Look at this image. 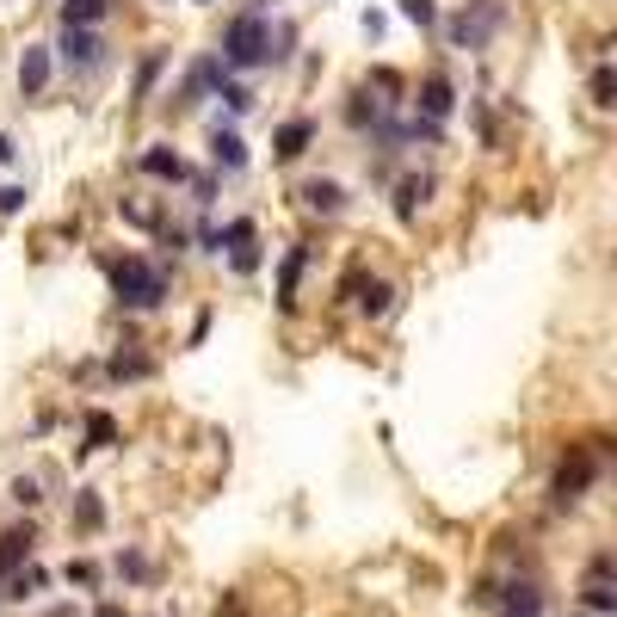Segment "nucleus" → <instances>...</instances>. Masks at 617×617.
<instances>
[{
	"instance_id": "f257e3e1",
	"label": "nucleus",
	"mask_w": 617,
	"mask_h": 617,
	"mask_svg": "<svg viewBox=\"0 0 617 617\" xmlns=\"http://www.w3.org/2000/svg\"><path fill=\"white\" fill-rule=\"evenodd\" d=\"M105 278H112V297H118L124 309H161V303H167V290H173V278H167L155 260H142V253L105 260Z\"/></svg>"
},
{
	"instance_id": "f03ea898",
	"label": "nucleus",
	"mask_w": 617,
	"mask_h": 617,
	"mask_svg": "<svg viewBox=\"0 0 617 617\" xmlns=\"http://www.w3.org/2000/svg\"><path fill=\"white\" fill-rule=\"evenodd\" d=\"M605 457H611V439H587V445H568L556 482H550V500L556 506H574L580 494H587L599 476H605Z\"/></svg>"
},
{
	"instance_id": "7ed1b4c3",
	"label": "nucleus",
	"mask_w": 617,
	"mask_h": 617,
	"mask_svg": "<svg viewBox=\"0 0 617 617\" xmlns=\"http://www.w3.org/2000/svg\"><path fill=\"white\" fill-rule=\"evenodd\" d=\"M266 31H272V13H260V7H241V13L223 25V38H216V56H223L229 75H235V68H260Z\"/></svg>"
},
{
	"instance_id": "20e7f679",
	"label": "nucleus",
	"mask_w": 617,
	"mask_h": 617,
	"mask_svg": "<svg viewBox=\"0 0 617 617\" xmlns=\"http://www.w3.org/2000/svg\"><path fill=\"white\" fill-rule=\"evenodd\" d=\"M506 25V0H469V7L445 25L451 50H488V38Z\"/></svg>"
},
{
	"instance_id": "39448f33",
	"label": "nucleus",
	"mask_w": 617,
	"mask_h": 617,
	"mask_svg": "<svg viewBox=\"0 0 617 617\" xmlns=\"http://www.w3.org/2000/svg\"><path fill=\"white\" fill-rule=\"evenodd\" d=\"M50 56H62V68L93 75V68H105V38H99L93 25H62V38L50 44Z\"/></svg>"
},
{
	"instance_id": "423d86ee",
	"label": "nucleus",
	"mask_w": 617,
	"mask_h": 617,
	"mask_svg": "<svg viewBox=\"0 0 617 617\" xmlns=\"http://www.w3.org/2000/svg\"><path fill=\"white\" fill-rule=\"evenodd\" d=\"M229 81V68H223V56H198L192 68H186V81H179V93H173V105H179V112H198V105L204 99H216V87H223Z\"/></svg>"
},
{
	"instance_id": "0eeeda50",
	"label": "nucleus",
	"mask_w": 617,
	"mask_h": 617,
	"mask_svg": "<svg viewBox=\"0 0 617 617\" xmlns=\"http://www.w3.org/2000/svg\"><path fill=\"white\" fill-rule=\"evenodd\" d=\"M210 167L216 173H247V142L229 118H216V130H210Z\"/></svg>"
},
{
	"instance_id": "6e6552de",
	"label": "nucleus",
	"mask_w": 617,
	"mask_h": 617,
	"mask_svg": "<svg viewBox=\"0 0 617 617\" xmlns=\"http://www.w3.org/2000/svg\"><path fill=\"white\" fill-rule=\"evenodd\" d=\"M50 68H56L50 44H25V56H19V93H25V99H44V87H50Z\"/></svg>"
},
{
	"instance_id": "1a4fd4ad",
	"label": "nucleus",
	"mask_w": 617,
	"mask_h": 617,
	"mask_svg": "<svg viewBox=\"0 0 617 617\" xmlns=\"http://www.w3.org/2000/svg\"><path fill=\"white\" fill-rule=\"evenodd\" d=\"M414 99H420V105H414V112H420V118H432V124H445V118L457 112V87H451L445 75H426Z\"/></svg>"
},
{
	"instance_id": "9d476101",
	"label": "nucleus",
	"mask_w": 617,
	"mask_h": 617,
	"mask_svg": "<svg viewBox=\"0 0 617 617\" xmlns=\"http://www.w3.org/2000/svg\"><path fill=\"white\" fill-rule=\"evenodd\" d=\"M309 142H315V118H290V124H278V136H272V161H303L309 155Z\"/></svg>"
},
{
	"instance_id": "9b49d317",
	"label": "nucleus",
	"mask_w": 617,
	"mask_h": 617,
	"mask_svg": "<svg viewBox=\"0 0 617 617\" xmlns=\"http://www.w3.org/2000/svg\"><path fill=\"white\" fill-rule=\"evenodd\" d=\"M149 179H167V186H186L192 179V167L179 161V149H167V142H155V149H142V161H136Z\"/></svg>"
},
{
	"instance_id": "f8f14e48",
	"label": "nucleus",
	"mask_w": 617,
	"mask_h": 617,
	"mask_svg": "<svg viewBox=\"0 0 617 617\" xmlns=\"http://www.w3.org/2000/svg\"><path fill=\"white\" fill-rule=\"evenodd\" d=\"M297 198H303V210H315V216H340V210H346V186H340V179H303Z\"/></svg>"
},
{
	"instance_id": "ddd939ff",
	"label": "nucleus",
	"mask_w": 617,
	"mask_h": 617,
	"mask_svg": "<svg viewBox=\"0 0 617 617\" xmlns=\"http://www.w3.org/2000/svg\"><path fill=\"white\" fill-rule=\"evenodd\" d=\"M31 543H38V525H13V531H0V580H7L13 568H25L31 562Z\"/></svg>"
},
{
	"instance_id": "4468645a",
	"label": "nucleus",
	"mask_w": 617,
	"mask_h": 617,
	"mask_svg": "<svg viewBox=\"0 0 617 617\" xmlns=\"http://www.w3.org/2000/svg\"><path fill=\"white\" fill-rule=\"evenodd\" d=\"M303 266H309V241H297L284 253V266H278V309L290 315L297 309V284H303Z\"/></svg>"
},
{
	"instance_id": "2eb2a0df",
	"label": "nucleus",
	"mask_w": 617,
	"mask_h": 617,
	"mask_svg": "<svg viewBox=\"0 0 617 617\" xmlns=\"http://www.w3.org/2000/svg\"><path fill=\"white\" fill-rule=\"evenodd\" d=\"M352 303L365 309V315H389L395 284H389V278H365V272H358V278H352Z\"/></svg>"
},
{
	"instance_id": "dca6fc26",
	"label": "nucleus",
	"mask_w": 617,
	"mask_h": 617,
	"mask_svg": "<svg viewBox=\"0 0 617 617\" xmlns=\"http://www.w3.org/2000/svg\"><path fill=\"white\" fill-rule=\"evenodd\" d=\"M426 192H432V173H408L402 186H395V216H402V223H414L420 204H426Z\"/></svg>"
},
{
	"instance_id": "f3484780",
	"label": "nucleus",
	"mask_w": 617,
	"mask_h": 617,
	"mask_svg": "<svg viewBox=\"0 0 617 617\" xmlns=\"http://www.w3.org/2000/svg\"><path fill=\"white\" fill-rule=\"evenodd\" d=\"M290 50H297V25H290V19H272V31H266V50H260V68H278V62H290Z\"/></svg>"
},
{
	"instance_id": "a211bd4d",
	"label": "nucleus",
	"mask_w": 617,
	"mask_h": 617,
	"mask_svg": "<svg viewBox=\"0 0 617 617\" xmlns=\"http://www.w3.org/2000/svg\"><path fill=\"white\" fill-rule=\"evenodd\" d=\"M68 525L87 531V537H93V531H105V500H99L93 488H81V494H75V506H68Z\"/></svg>"
},
{
	"instance_id": "6ab92c4d",
	"label": "nucleus",
	"mask_w": 617,
	"mask_h": 617,
	"mask_svg": "<svg viewBox=\"0 0 617 617\" xmlns=\"http://www.w3.org/2000/svg\"><path fill=\"white\" fill-rule=\"evenodd\" d=\"M105 377H112V383H142V377H155V358H142V352H112Z\"/></svg>"
},
{
	"instance_id": "aec40b11",
	"label": "nucleus",
	"mask_w": 617,
	"mask_h": 617,
	"mask_svg": "<svg viewBox=\"0 0 617 617\" xmlns=\"http://www.w3.org/2000/svg\"><path fill=\"white\" fill-rule=\"evenodd\" d=\"M44 587H50V574H44V568H31V562L7 574V599H13V605H25V599H38Z\"/></svg>"
},
{
	"instance_id": "412c9836",
	"label": "nucleus",
	"mask_w": 617,
	"mask_h": 617,
	"mask_svg": "<svg viewBox=\"0 0 617 617\" xmlns=\"http://www.w3.org/2000/svg\"><path fill=\"white\" fill-rule=\"evenodd\" d=\"M377 118H383V99H371V87H358V93L346 99V124H352L358 136H365V130H371Z\"/></svg>"
},
{
	"instance_id": "4be33fe9",
	"label": "nucleus",
	"mask_w": 617,
	"mask_h": 617,
	"mask_svg": "<svg viewBox=\"0 0 617 617\" xmlns=\"http://www.w3.org/2000/svg\"><path fill=\"white\" fill-rule=\"evenodd\" d=\"M216 99H223V112H229V124L253 112V87H247V81H235V75H229L223 87H216Z\"/></svg>"
},
{
	"instance_id": "5701e85b",
	"label": "nucleus",
	"mask_w": 617,
	"mask_h": 617,
	"mask_svg": "<svg viewBox=\"0 0 617 617\" xmlns=\"http://www.w3.org/2000/svg\"><path fill=\"white\" fill-rule=\"evenodd\" d=\"M112 13V0H62V25H99Z\"/></svg>"
},
{
	"instance_id": "b1692460",
	"label": "nucleus",
	"mask_w": 617,
	"mask_h": 617,
	"mask_svg": "<svg viewBox=\"0 0 617 617\" xmlns=\"http://www.w3.org/2000/svg\"><path fill=\"white\" fill-rule=\"evenodd\" d=\"M161 68H167V50H149V56L136 62V105H142V99L155 93V81H161Z\"/></svg>"
},
{
	"instance_id": "393cba45",
	"label": "nucleus",
	"mask_w": 617,
	"mask_h": 617,
	"mask_svg": "<svg viewBox=\"0 0 617 617\" xmlns=\"http://www.w3.org/2000/svg\"><path fill=\"white\" fill-rule=\"evenodd\" d=\"M112 439H118V420L93 408V414H87V445H75V451H105Z\"/></svg>"
},
{
	"instance_id": "a878e982",
	"label": "nucleus",
	"mask_w": 617,
	"mask_h": 617,
	"mask_svg": "<svg viewBox=\"0 0 617 617\" xmlns=\"http://www.w3.org/2000/svg\"><path fill=\"white\" fill-rule=\"evenodd\" d=\"M235 247H253V223H247V216H235V223L216 229V253H235Z\"/></svg>"
},
{
	"instance_id": "bb28decb",
	"label": "nucleus",
	"mask_w": 617,
	"mask_h": 617,
	"mask_svg": "<svg viewBox=\"0 0 617 617\" xmlns=\"http://www.w3.org/2000/svg\"><path fill=\"white\" fill-rule=\"evenodd\" d=\"M587 93H593V105H617V68H611V62H599V68H593Z\"/></svg>"
},
{
	"instance_id": "cd10ccee",
	"label": "nucleus",
	"mask_w": 617,
	"mask_h": 617,
	"mask_svg": "<svg viewBox=\"0 0 617 617\" xmlns=\"http://www.w3.org/2000/svg\"><path fill=\"white\" fill-rule=\"evenodd\" d=\"M118 574L136 580V587H149V580H155V562L142 556V550H124V556H118Z\"/></svg>"
},
{
	"instance_id": "c85d7f7f",
	"label": "nucleus",
	"mask_w": 617,
	"mask_h": 617,
	"mask_svg": "<svg viewBox=\"0 0 617 617\" xmlns=\"http://www.w3.org/2000/svg\"><path fill=\"white\" fill-rule=\"evenodd\" d=\"M402 19L420 31H439V0H402Z\"/></svg>"
},
{
	"instance_id": "c756f323",
	"label": "nucleus",
	"mask_w": 617,
	"mask_h": 617,
	"mask_svg": "<svg viewBox=\"0 0 617 617\" xmlns=\"http://www.w3.org/2000/svg\"><path fill=\"white\" fill-rule=\"evenodd\" d=\"M13 500H19V506H38V500H44L38 476H19V482H13Z\"/></svg>"
},
{
	"instance_id": "7c9ffc66",
	"label": "nucleus",
	"mask_w": 617,
	"mask_h": 617,
	"mask_svg": "<svg viewBox=\"0 0 617 617\" xmlns=\"http://www.w3.org/2000/svg\"><path fill=\"white\" fill-rule=\"evenodd\" d=\"M68 587H99V568L93 562H68Z\"/></svg>"
},
{
	"instance_id": "2f4dec72",
	"label": "nucleus",
	"mask_w": 617,
	"mask_h": 617,
	"mask_svg": "<svg viewBox=\"0 0 617 617\" xmlns=\"http://www.w3.org/2000/svg\"><path fill=\"white\" fill-rule=\"evenodd\" d=\"M25 210V186H0V216H19Z\"/></svg>"
},
{
	"instance_id": "473e14b6",
	"label": "nucleus",
	"mask_w": 617,
	"mask_h": 617,
	"mask_svg": "<svg viewBox=\"0 0 617 617\" xmlns=\"http://www.w3.org/2000/svg\"><path fill=\"white\" fill-rule=\"evenodd\" d=\"M229 260H235V272H260V260H266V253H260V247H235Z\"/></svg>"
},
{
	"instance_id": "72a5a7b5",
	"label": "nucleus",
	"mask_w": 617,
	"mask_h": 617,
	"mask_svg": "<svg viewBox=\"0 0 617 617\" xmlns=\"http://www.w3.org/2000/svg\"><path fill=\"white\" fill-rule=\"evenodd\" d=\"M192 198H198V204L216 198V173H198V179H192Z\"/></svg>"
},
{
	"instance_id": "f704fd0d",
	"label": "nucleus",
	"mask_w": 617,
	"mask_h": 617,
	"mask_svg": "<svg viewBox=\"0 0 617 617\" xmlns=\"http://www.w3.org/2000/svg\"><path fill=\"white\" fill-rule=\"evenodd\" d=\"M216 617H253V611H247V605H241V599H235V593H229V599H223V605H216Z\"/></svg>"
},
{
	"instance_id": "c9c22d12",
	"label": "nucleus",
	"mask_w": 617,
	"mask_h": 617,
	"mask_svg": "<svg viewBox=\"0 0 617 617\" xmlns=\"http://www.w3.org/2000/svg\"><path fill=\"white\" fill-rule=\"evenodd\" d=\"M93 617H124V605H118V599H105V605H99Z\"/></svg>"
},
{
	"instance_id": "e433bc0d",
	"label": "nucleus",
	"mask_w": 617,
	"mask_h": 617,
	"mask_svg": "<svg viewBox=\"0 0 617 617\" xmlns=\"http://www.w3.org/2000/svg\"><path fill=\"white\" fill-rule=\"evenodd\" d=\"M44 617H75V605H56V611H44Z\"/></svg>"
},
{
	"instance_id": "4c0bfd02",
	"label": "nucleus",
	"mask_w": 617,
	"mask_h": 617,
	"mask_svg": "<svg viewBox=\"0 0 617 617\" xmlns=\"http://www.w3.org/2000/svg\"><path fill=\"white\" fill-rule=\"evenodd\" d=\"M198 7H210V0H198Z\"/></svg>"
}]
</instances>
